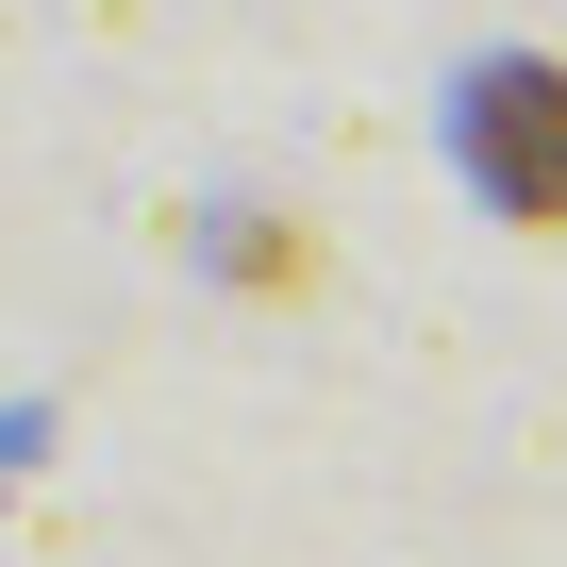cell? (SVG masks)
Masks as SVG:
<instances>
[{
    "label": "cell",
    "mask_w": 567,
    "mask_h": 567,
    "mask_svg": "<svg viewBox=\"0 0 567 567\" xmlns=\"http://www.w3.org/2000/svg\"><path fill=\"white\" fill-rule=\"evenodd\" d=\"M451 151H467V184L517 217V234H567V68H484L467 101H451Z\"/></svg>",
    "instance_id": "1"
}]
</instances>
